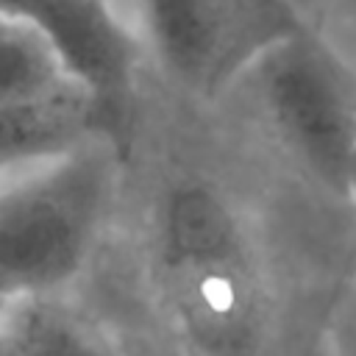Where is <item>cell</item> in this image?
I'll use <instances>...</instances> for the list:
<instances>
[{
    "instance_id": "cell-1",
    "label": "cell",
    "mask_w": 356,
    "mask_h": 356,
    "mask_svg": "<svg viewBox=\"0 0 356 356\" xmlns=\"http://www.w3.org/2000/svg\"><path fill=\"white\" fill-rule=\"evenodd\" d=\"M345 286L298 267L264 172L206 114L145 92L114 234L72 295L122 356H320Z\"/></svg>"
},
{
    "instance_id": "cell-2",
    "label": "cell",
    "mask_w": 356,
    "mask_h": 356,
    "mask_svg": "<svg viewBox=\"0 0 356 356\" xmlns=\"http://www.w3.org/2000/svg\"><path fill=\"white\" fill-rule=\"evenodd\" d=\"M206 117L259 167L353 206L356 72L325 31L275 44Z\"/></svg>"
},
{
    "instance_id": "cell-3",
    "label": "cell",
    "mask_w": 356,
    "mask_h": 356,
    "mask_svg": "<svg viewBox=\"0 0 356 356\" xmlns=\"http://www.w3.org/2000/svg\"><path fill=\"white\" fill-rule=\"evenodd\" d=\"M128 147L97 134L0 175V300L75 295L108 245L125 192Z\"/></svg>"
},
{
    "instance_id": "cell-4",
    "label": "cell",
    "mask_w": 356,
    "mask_h": 356,
    "mask_svg": "<svg viewBox=\"0 0 356 356\" xmlns=\"http://www.w3.org/2000/svg\"><path fill=\"white\" fill-rule=\"evenodd\" d=\"M145 89L184 114H211L275 44L312 28L286 0H125Z\"/></svg>"
},
{
    "instance_id": "cell-5",
    "label": "cell",
    "mask_w": 356,
    "mask_h": 356,
    "mask_svg": "<svg viewBox=\"0 0 356 356\" xmlns=\"http://www.w3.org/2000/svg\"><path fill=\"white\" fill-rule=\"evenodd\" d=\"M28 14L56 47L70 81L128 147L145 103V64L125 14L108 0H0Z\"/></svg>"
},
{
    "instance_id": "cell-6",
    "label": "cell",
    "mask_w": 356,
    "mask_h": 356,
    "mask_svg": "<svg viewBox=\"0 0 356 356\" xmlns=\"http://www.w3.org/2000/svg\"><path fill=\"white\" fill-rule=\"evenodd\" d=\"M108 134L106 120L81 92L31 103V106H3L0 108V175L17 172L36 161L53 159L78 147L81 142ZM117 139V136H114Z\"/></svg>"
},
{
    "instance_id": "cell-7",
    "label": "cell",
    "mask_w": 356,
    "mask_h": 356,
    "mask_svg": "<svg viewBox=\"0 0 356 356\" xmlns=\"http://www.w3.org/2000/svg\"><path fill=\"white\" fill-rule=\"evenodd\" d=\"M0 356H122L97 320L72 298H33L6 306Z\"/></svg>"
},
{
    "instance_id": "cell-8",
    "label": "cell",
    "mask_w": 356,
    "mask_h": 356,
    "mask_svg": "<svg viewBox=\"0 0 356 356\" xmlns=\"http://www.w3.org/2000/svg\"><path fill=\"white\" fill-rule=\"evenodd\" d=\"M72 92L81 89L70 81L44 31L28 14L0 3V108L44 103Z\"/></svg>"
},
{
    "instance_id": "cell-9",
    "label": "cell",
    "mask_w": 356,
    "mask_h": 356,
    "mask_svg": "<svg viewBox=\"0 0 356 356\" xmlns=\"http://www.w3.org/2000/svg\"><path fill=\"white\" fill-rule=\"evenodd\" d=\"M320 356H356V273L328 317Z\"/></svg>"
},
{
    "instance_id": "cell-10",
    "label": "cell",
    "mask_w": 356,
    "mask_h": 356,
    "mask_svg": "<svg viewBox=\"0 0 356 356\" xmlns=\"http://www.w3.org/2000/svg\"><path fill=\"white\" fill-rule=\"evenodd\" d=\"M286 3L306 19V25H312L317 31H325V19H328L337 0H286Z\"/></svg>"
},
{
    "instance_id": "cell-11",
    "label": "cell",
    "mask_w": 356,
    "mask_h": 356,
    "mask_svg": "<svg viewBox=\"0 0 356 356\" xmlns=\"http://www.w3.org/2000/svg\"><path fill=\"white\" fill-rule=\"evenodd\" d=\"M6 306H8V303H3V300H0V331H3V317H6Z\"/></svg>"
},
{
    "instance_id": "cell-12",
    "label": "cell",
    "mask_w": 356,
    "mask_h": 356,
    "mask_svg": "<svg viewBox=\"0 0 356 356\" xmlns=\"http://www.w3.org/2000/svg\"><path fill=\"white\" fill-rule=\"evenodd\" d=\"M108 3H114V6H117L122 14H125V0H108Z\"/></svg>"
},
{
    "instance_id": "cell-13",
    "label": "cell",
    "mask_w": 356,
    "mask_h": 356,
    "mask_svg": "<svg viewBox=\"0 0 356 356\" xmlns=\"http://www.w3.org/2000/svg\"><path fill=\"white\" fill-rule=\"evenodd\" d=\"M353 206H356V172H353Z\"/></svg>"
}]
</instances>
